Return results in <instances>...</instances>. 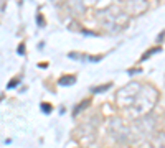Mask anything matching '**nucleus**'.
<instances>
[{
	"label": "nucleus",
	"mask_w": 165,
	"mask_h": 148,
	"mask_svg": "<svg viewBox=\"0 0 165 148\" xmlns=\"http://www.w3.org/2000/svg\"><path fill=\"white\" fill-rule=\"evenodd\" d=\"M60 82L63 86H65V84H73V82H74V77H71V79H61Z\"/></svg>",
	"instance_id": "f257e3e1"
}]
</instances>
